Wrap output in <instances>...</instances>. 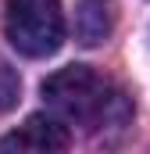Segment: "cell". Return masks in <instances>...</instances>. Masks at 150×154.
<instances>
[{"label": "cell", "mask_w": 150, "mask_h": 154, "mask_svg": "<svg viewBox=\"0 0 150 154\" xmlns=\"http://www.w3.org/2000/svg\"><path fill=\"white\" fill-rule=\"evenodd\" d=\"M114 29V14L107 0H79L75 11V36L86 47H100Z\"/></svg>", "instance_id": "obj_4"}, {"label": "cell", "mask_w": 150, "mask_h": 154, "mask_svg": "<svg viewBox=\"0 0 150 154\" xmlns=\"http://www.w3.org/2000/svg\"><path fill=\"white\" fill-rule=\"evenodd\" d=\"M4 32L11 47L25 57H50L64 39L61 0H7Z\"/></svg>", "instance_id": "obj_2"}, {"label": "cell", "mask_w": 150, "mask_h": 154, "mask_svg": "<svg viewBox=\"0 0 150 154\" xmlns=\"http://www.w3.org/2000/svg\"><path fill=\"white\" fill-rule=\"evenodd\" d=\"M18 93H22V79L14 75L7 61H0V111H11L18 104Z\"/></svg>", "instance_id": "obj_5"}, {"label": "cell", "mask_w": 150, "mask_h": 154, "mask_svg": "<svg viewBox=\"0 0 150 154\" xmlns=\"http://www.w3.org/2000/svg\"><path fill=\"white\" fill-rule=\"evenodd\" d=\"M43 100L72 125L100 129V125H122L132 115V104L111 79L93 72L89 65H68L43 79Z\"/></svg>", "instance_id": "obj_1"}, {"label": "cell", "mask_w": 150, "mask_h": 154, "mask_svg": "<svg viewBox=\"0 0 150 154\" xmlns=\"http://www.w3.org/2000/svg\"><path fill=\"white\" fill-rule=\"evenodd\" d=\"M72 143L68 129L50 115H29L25 125H18L14 133H7L0 140V151H18V154H50V151H64Z\"/></svg>", "instance_id": "obj_3"}]
</instances>
